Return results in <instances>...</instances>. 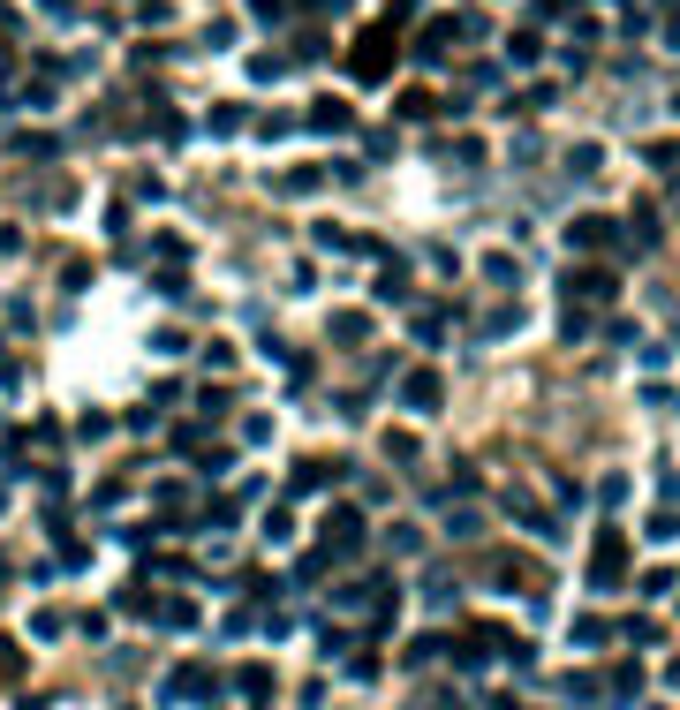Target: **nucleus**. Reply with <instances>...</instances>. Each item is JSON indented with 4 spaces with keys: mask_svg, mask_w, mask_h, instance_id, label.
I'll return each instance as SVG.
<instances>
[{
    "mask_svg": "<svg viewBox=\"0 0 680 710\" xmlns=\"http://www.w3.org/2000/svg\"><path fill=\"white\" fill-rule=\"evenodd\" d=\"M386 68H393V23H371L356 38V53H348V76L356 84H386Z\"/></svg>",
    "mask_w": 680,
    "mask_h": 710,
    "instance_id": "f257e3e1",
    "label": "nucleus"
},
{
    "mask_svg": "<svg viewBox=\"0 0 680 710\" xmlns=\"http://www.w3.org/2000/svg\"><path fill=\"white\" fill-rule=\"evenodd\" d=\"M620 582H628V537L605 529V537L590 544V590H620Z\"/></svg>",
    "mask_w": 680,
    "mask_h": 710,
    "instance_id": "f03ea898",
    "label": "nucleus"
},
{
    "mask_svg": "<svg viewBox=\"0 0 680 710\" xmlns=\"http://www.w3.org/2000/svg\"><path fill=\"white\" fill-rule=\"evenodd\" d=\"M439 401H446V378H439V371H408V378H401V408L439 416Z\"/></svg>",
    "mask_w": 680,
    "mask_h": 710,
    "instance_id": "7ed1b4c3",
    "label": "nucleus"
},
{
    "mask_svg": "<svg viewBox=\"0 0 680 710\" xmlns=\"http://www.w3.org/2000/svg\"><path fill=\"white\" fill-rule=\"evenodd\" d=\"M612 242H620V227H612V220H597V212L567 227V250H575V257H605Z\"/></svg>",
    "mask_w": 680,
    "mask_h": 710,
    "instance_id": "20e7f679",
    "label": "nucleus"
},
{
    "mask_svg": "<svg viewBox=\"0 0 680 710\" xmlns=\"http://www.w3.org/2000/svg\"><path fill=\"white\" fill-rule=\"evenodd\" d=\"M560 295H567V303H612V272L605 265H582V272L560 280Z\"/></svg>",
    "mask_w": 680,
    "mask_h": 710,
    "instance_id": "39448f33",
    "label": "nucleus"
},
{
    "mask_svg": "<svg viewBox=\"0 0 680 710\" xmlns=\"http://www.w3.org/2000/svg\"><path fill=\"white\" fill-rule=\"evenodd\" d=\"M356 544H363V514H356V507H333V514H325V552L348 559Z\"/></svg>",
    "mask_w": 680,
    "mask_h": 710,
    "instance_id": "423d86ee",
    "label": "nucleus"
},
{
    "mask_svg": "<svg viewBox=\"0 0 680 710\" xmlns=\"http://www.w3.org/2000/svg\"><path fill=\"white\" fill-rule=\"evenodd\" d=\"M204 688H212V665H174V673H167V688H159V695H167V703H197Z\"/></svg>",
    "mask_w": 680,
    "mask_h": 710,
    "instance_id": "0eeeda50",
    "label": "nucleus"
},
{
    "mask_svg": "<svg viewBox=\"0 0 680 710\" xmlns=\"http://www.w3.org/2000/svg\"><path fill=\"white\" fill-rule=\"evenodd\" d=\"M310 129H318V136H348V129H356L348 99H318V106H310Z\"/></svg>",
    "mask_w": 680,
    "mask_h": 710,
    "instance_id": "6e6552de",
    "label": "nucleus"
},
{
    "mask_svg": "<svg viewBox=\"0 0 680 710\" xmlns=\"http://www.w3.org/2000/svg\"><path fill=\"white\" fill-rule=\"evenodd\" d=\"M371 340V318L363 310H333V348H363Z\"/></svg>",
    "mask_w": 680,
    "mask_h": 710,
    "instance_id": "1a4fd4ad",
    "label": "nucleus"
},
{
    "mask_svg": "<svg viewBox=\"0 0 680 710\" xmlns=\"http://www.w3.org/2000/svg\"><path fill=\"white\" fill-rule=\"evenodd\" d=\"M152 620L167 627V635H182V627H197V605H189V597H159V605H152Z\"/></svg>",
    "mask_w": 680,
    "mask_h": 710,
    "instance_id": "9d476101",
    "label": "nucleus"
},
{
    "mask_svg": "<svg viewBox=\"0 0 680 710\" xmlns=\"http://www.w3.org/2000/svg\"><path fill=\"white\" fill-rule=\"evenodd\" d=\"M235 688H242V703H250V710H265V703H272V673H265V665H242Z\"/></svg>",
    "mask_w": 680,
    "mask_h": 710,
    "instance_id": "9b49d317",
    "label": "nucleus"
},
{
    "mask_svg": "<svg viewBox=\"0 0 680 710\" xmlns=\"http://www.w3.org/2000/svg\"><path fill=\"white\" fill-rule=\"evenodd\" d=\"M605 635H612V620H597V612H582V620L567 627V643H575V650H605Z\"/></svg>",
    "mask_w": 680,
    "mask_h": 710,
    "instance_id": "f8f14e48",
    "label": "nucleus"
},
{
    "mask_svg": "<svg viewBox=\"0 0 680 710\" xmlns=\"http://www.w3.org/2000/svg\"><path fill=\"white\" fill-rule=\"evenodd\" d=\"M272 189H280V197H318V189H325V174H318V167H288Z\"/></svg>",
    "mask_w": 680,
    "mask_h": 710,
    "instance_id": "ddd939ff",
    "label": "nucleus"
},
{
    "mask_svg": "<svg viewBox=\"0 0 680 710\" xmlns=\"http://www.w3.org/2000/svg\"><path fill=\"white\" fill-rule=\"evenodd\" d=\"M431 114H439L431 91H401V99H393V121H431Z\"/></svg>",
    "mask_w": 680,
    "mask_h": 710,
    "instance_id": "4468645a",
    "label": "nucleus"
},
{
    "mask_svg": "<svg viewBox=\"0 0 680 710\" xmlns=\"http://www.w3.org/2000/svg\"><path fill=\"white\" fill-rule=\"evenodd\" d=\"M401 295H408V272L393 257H378V303H401Z\"/></svg>",
    "mask_w": 680,
    "mask_h": 710,
    "instance_id": "2eb2a0df",
    "label": "nucleus"
},
{
    "mask_svg": "<svg viewBox=\"0 0 680 710\" xmlns=\"http://www.w3.org/2000/svg\"><path fill=\"white\" fill-rule=\"evenodd\" d=\"M605 695L612 703H635V695H643V665H620V673L605 680Z\"/></svg>",
    "mask_w": 680,
    "mask_h": 710,
    "instance_id": "dca6fc26",
    "label": "nucleus"
},
{
    "mask_svg": "<svg viewBox=\"0 0 680 710\" xmlns=\"http://www.w3.org/2000/svg\"><path fill=\"white\" fill-rule=\"evenodd\" d=\"M484 280H499V288H514V280H522V265H514L507 250H492V257H484Z\"/></svg>",
    "mask_w": 680,
    "mask_h": 710,
    "instance_id": "f3484780",
    "label": "nucleus"
},
{
    "mask_svg": "<svg viewBox=\"0 0 680 710\" xmlns=\"http://www.w3.org/2000/svg\"><path fill=\"white\" fill-rule=\"evenodd\" d=\"M325 476H333V461H295V484L288 491H318Z\"/></svg>",
    "mask_w": 680,
    "mask_h": 710,
    "instance_id": "a211bd4d",
    "label": "nucleus"
},
{
    "mask_svg": "<svg viewBox=\"0 0 680 710\" xmlns=\"http://www.w3.org/2000/svg\"><path fill=\"white\" fill-rule=\"evenodd\" d=\"M439 650H446V635H416V643H408L401 658H408V665H431V658H439Z\"/></svg>",
    "mask_w": 680,
    "mask_h": 710,
    "instance_id": "6ab92c4d",
    "label": "nucleus"
},
{
    "mask_svg": "<svg viewBox=\"0 0 680 710\" xmlns=\"http://www.w3.org/2000/svg\"><path fill=\"white\" fill-rule=\"evenodd\" d=\"M242 121H250L242 106H212V136H242Z\"/></svg>",
    "mask_w": 680,
    "mask_h": 710,
    "instance_id": "aec40b11",
    "label": "nucleus"
},
{
    "mask_svg": "<svg viewBox=\"0 0 680 710\" xmlns=\"http://www.w3.org/2000/svg\"><path fill=\"white\" fill-rule=\"evenodd\" d=\"M288 129H295V114H265V121H257V136H265V144H280Z\"/></svg>",
    "mask_w": 680,
    "mask_h": 710,
    "instance_id": "412c9836",
    "label": "nucleus"
},
{
    "mask_svg": "<svg viewBox=\"0 0 680 710\" xmlns=\"http://www.w3.org/2000/svg\"><path fill=\"white\" fill-rule=\"evenodd\" d=\"M265 537H272V544H295V522H288V507H280V514H265Z\"/></svg>",
    "mask_w": 680,
    "mask_h": 710,
    "instance_id": "4be33fe9",
    "label": "nucleus"
},
{
    "mask_svg": "<svg viewBox=\"0 0 680 710\" xmlns=\"http://www.w3.org/2000/svg\"><path fill=\"white\" fill-rule=\"evenodd\" d=\"M288 8H295V0H250V16H257V23H280Z\"/></svg>",
    "mask_w": 680,
    "mask_h": 710,
    "instance_id": "5701e85b",
    "label": "nucleus"
},
{
    "mask_svg": "<svg viewBox=\"0 0 680 710\" xmlns=\"http://www.w3.org/2000/svg\"><path fill=\"white\" fill-rule=\"evenodd\" d=\"M16 673H23V650L8 643V635H0V680H16Z\"/></svg>",
    "mask_w": 680,
    "mask_h": 710,
    "instance_id": "b1692460",
    "label": "nucleus"
},
{
    "mask_svg": "<svg viewBox=\"0 0 680 710\" xmlns=\"http://www.w3.org/2000/svg\"><path fill=\"white\" fill-rule=\"evenodd\" d=\"M643 159H650V167H680V144H650Z\"/></svg>",
    "mask_w": 680,
    "mask_h": 710,
    "instance_id": "393cba45",
    "label": "nucleus"
},
{
    "mask_svg": "<svg viewBox=\"0 0 680 710\" xmlns=\"http://www.w3.org/2000/svg\"><path fill=\"white\" fill-rule=\"evenodd\" d=\"M38 8H46V16H76V0H38Z\"/></svg>",
    "mask_w": 680,
    "mask_h": 710,
    "instance_id": "a878e982",
    "label": "nucleus"
},
{
    "mask_svg": "<svg viewBox=\"0 0 680 710\" xmlns=\"http://www.w3.org/2000/svg\"><path fill=\"white\" fill-rule=\"evenodd\" d=\"M665 46H680V8H673V16H665Z\"/></svg>",
    "mask_w": 680,
    "mask_h": 710,
    "instance_id": "bb28decb",
    "label": "nucleus"
},
{
    "mask_svg": "<svg viewBox=\"0 0 680 710\" xmlns=\"http://www.w3.org/2000/svg\"><path fill=\"white\" fill-rule=\"evenodd\" d=\"M665 680H673V688H680V658H673V665H665Z\"/></svg>",
    "mask_w": 680,
    "mask_h": 710,
    "instance_id": "cd10ccee",
    "label": "nucleus"
}]
</instances>
